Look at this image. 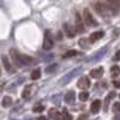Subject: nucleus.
<instances>
[{
  "label": "nucleus",
  "mask_w": 120,
  "mask_h": 120,
  "mask_svg": "<svg viewBox=\"0 0 120 120\" xmlns=\"http://www.w3.org/2000/svg\"><path fill=\"white\" fill-rule=\"evenodd\" d=\"M78 86L81 88V89H86L90 86V79L88 77H82V78H79V81H78Z\"/></svg>",
  "instance_id": "obj_7"
},
{
  "label": "nucleus",
  "mask_w": 120,
  "mask_h": 120,
  "mask_svg": "<svg viewBox=\"0 0 120 120\" xmlns=\"http://www.w3.org/2000/svg\"><path fill=\"white\" fill-rule=\"evenodd\" d=\"M82 71H83V68L82 67H77V68H75V70H72V71H70L68 73H66L61 79H60V82H59V84L61 85V86H64V85H66L70 81H72V79L76 77V76H78L79 73H82Z\"/></svg>",
  "instance_id": "obj_2"
},
{
  "label": "nucleus",
  "mask_w": 120,
  "mask_h": 120,
  "mask_svg": "<svg viewBox=\"0 0 120 120\" xmlns=\"http://www.w3.org/2000/svg\"><path fill=\"white\" fill-rule=\"evenodd\" d=\"M53 38H52V35L49 31H46L45 33V40H43V49L45 51H49V49L53 48Z\"/></svg>",
  "instance_id": "obj_4"
},
{
  "label": "nucleus",
  "mask_w": 120,
  "mask_h": 120,
  "mask_svg": "<svg viewBox=\"0 0 120 120\" xmlns=\"http://www.w3.org/2000/svg\"><path fill=\"white\" fill-rule=\"evenodd\" d=\"M77 54H78V52H77V51H68V52H66V53L64 54V59L72 58V56H75V55H77Z\"/></svg>",
  "instance_id": "obj_22"
},
{
  "label": "nucleus",
  "mask_w": 120,
  "mask_h": 120,
  "mask_svg": "<svg viewBox=\"0 0 120 120\" xmlns=\"http://www.w3.org/2000/svg\"><path fill=\"white\" fill-rule=\"evenodd\" d=\"M37 120H47V118H45V116H40Z\"/></svg>",
  "instance_id": "obj_32"
},
{
  "label": "nucleus",
  "mask_w": 120,
  "mask_h": 120,
  "mask_svg": "<svg viewBox=\"0 0 120 120\" xmlns=\"http://www.w3.org/2000/svg\"><path fill=\"white\" fill-rule=\"evenodd\" d=\"M48 115L51 116L53 120H60V119H61V114L59 113V111L56 108H51V109H49V111H48Z\"/></svg>",
  "instance_id": "obj_8"
},
{
  "label": "nucleus",
  "mask_w": 120,
  "mask_h": 120,
  "mask_svg": "<svg viewBox=\"0 0 120 120\" xmlns=\"http://www.w3.org/2000/svg\"><path fill=\"white\" fill-rule=\"evenodd\" d=\"M114 120H120V115H119V116H115V118H114Z\"/></svg>",
  "instance_id": "obj_34"
},
{
  "label": "nucleus",
  "mask_w": 120,
  "mask_h": 120,
  "mask_svg": "<svg viewBox=\"0 0 120 120\" xmlns=\"http://www.w3.org/2000/svg\"><path fill=\"white\" fill-rule=\"evenodd\" d=\"M31 79H34V81H36V79H38L40 77H41V71H40L38 68H36V70H34V71L31 72Z\"/></svg>",
  "instance_id": "obj_21"
},
{
  "label": "nucleus",
  "mask_w": 120,
  "mask_h": 120,
  "mask_svg": "<svg viewBox=\"0 0 120 120\" xmlns=\"http://www.w3.org/2000/svg\"><path fill=\"white\" fill-rule=\"evenodd\" d=\"M60 120H72V116L67 113L66 109H64V112L61 114V119H60Z\"/></svg>",
  "instance_id": "obj_23"
},
{
  "label": "nucleus",
  "mask_w": 120,
  "mask_h": 120,
  "mask_svg": "<svg viewBox=\"0 0 120 120\" xmlns=\"http://www.w3.org/2000/svg\"><path fill=\"white\" fill-rule=\"evenodd\" d=\"M107 53V47H103V48H101L98 52H96L95 54H93L91 56H90L86 61L88 63H95V61H97V60H100V59H102L103 58V55Z\"/></svg>",
  "instance_id": "obj_5"
},
{
  "label": "nucleus",
  "mask_w": 120,
  "mask_h": 120,
  "mask_svg": "<svg viewBox=\"0 0 120 120\" xmlns=\"http://www.w3.org/2000/svg\"><path fill=\"white\" fill-rule=\"evenodd\" d=\"M94 7L96 8V11L105 17H109L116 13V8L111 4V3H95Z\"/></svg>",
  "instance_id": "obj_1"
},
{
  "label": "nucleus",
  "mask_w": 120,
  "mask_h": 120,
  "mask_svg": "<svg viewBox=\"0 0 120 120\" xmlns=\"http://www.w3.org/2000/svg\"><path fill=\"white\" fill-rule=\"evenodd\" d=\"M64 29H65V33L67 34V36H75V31H73V30H72V28L71 26H70L67 23H65L64 24Z\"/></svg>",
  "instance_id": "obj_19"
},
{
  "label": "nucleus",
  "mask_w": 120,
  "mask_h": 120,
  "mask_svg": "<svg viewBox=\"0 0 120 120\" xmlns=\"http://www.w3.org/2000/svg\"><path fill=\"white\" fill-rule=\"evenodd\" d=\"M88 98H89V94L86 91H82L79 94V100H81V101H86Z\"/></svg>",
  "instance_id": "obj_24"
},
{
  "label": "nucleus",
  "mask_w": 120,
  "mask_h": 120,
  "mask_svg": "<svg viewBox=\"0 0 120 120\" xmlns=\"http://www.w3.org/2000/svg\"><path fill=\"white\" fill-rule=\"evenodd\" d=\"M58 40H61V33H58Z\"/></svg>",
  "instance_id": "obj_33"
},
{
  "label": "nucleus",
  "mask_w": 120,
  "mask_h": 120,
  "mask_svg": "<svg viewBox=\"0 0 120 120\" xmlns=\"http://www.w3.org/2000/svg\"><path fill=\"white\" fill-rule=\"evenodd\" d=\"M119 97H120V96H119Z\"/></svg>",
  "instance_id": "obj_35"
},
{
  "label": "nucleus",
  "mask_w": 120,
  "mask_h": 120,
  "mask_svg": "<svg viewBox=\"0 0 120 120\" xmlns=\"http://www.w3.org/2000/svg\"><path fill=\"white\" fill-rule=\"evenodd\" d=\"M76 31L79 33V34L84 33V26H83V23H82V19L78 17V15L76 17Z\"/></svg>",
  "instance_id": "obj_12"
},
{
  "label": "nucleus",
  "mask_w": 120,
  "mask_h": 120,
  "mask_svg": "<svg viewBox=\"0 0 120 120\" xmlns=\"http://www.w3.org/2000/svg\"><path fill=\"white\" fill-rule=\"evenodd\" d=\"M114 60H120V51L119 52H116V54L114 55V58H113Z\"/></svg>",
  "instance_id": "obj_29"
},
{
  "label": "nucleus",
  "mask_w": 120,
  "mask_h": 120,
  "mask_svg": "<svg viewBox=\"0 0 120 120\" xmlns=\"http://www.w3.org/2000/svg\"><path fill=\"white\" fill-rule=\"evenodd\" d=\"M52 100H53V102H54L55 105H58V106L60 105V95H54Z\"/></svg>",
  "instance_id": "obj_27"
},
{
  "label": "nucleus",
  "mask_w": 120,
  "mask_h": 120,
  "mask_svg": "<svg viewBox=\"0 0 120 120\" xmlns=\"http://www.w3.org/2000/svg\"><path fill=\"white\" fill-rule=\"evenodd\" d=\"M33 86H34V85H26V86L24 88L23 93H22V96H23V98L28 100V98L30 97V94H31V88H33Z\"/></svg>",
  "instance_id": "obj_15"
},
{
  "label": "nucleus",
  "mask_w": 120,
  "mask_h": 120,
  "mask_svg": "<svg viewBox=\"0 0 120 120\" xmlns=\"http://www.w3.org/2000/svg\"><path fill=\"white\" fill-rule=\"evenodd\" d=\"M33 111H34L35 113H41V112L45 111V106L41 105V103H36V105L34 106V108H33Z\"/></svg>",
  "instance_id": "obj_20"
},
{
  "label": "nucleus",
  "mask_w": 120,
  "mask_h": 120,
  "mask_svg": "<svg viewBox=\"0 0 120 120\" xmlns=\"http://www.w3.org/2000/svg\"><path fill=\"white\" fill-rule=\"evenodd\" d=\"M114 97H115V91H111V93H109V95L105 98V111H106V112L108 111V105H109V102H111Z\"/></svg>",
  "instance_id": "obj_14"
},
{
  "label": "nucleus",
  "mask_w": 120,
  "mask_h": 120,
  "mask_svg": "<svg viewBox=\"0 0 120 120\" xmlns=\"http://www.w3.org/2000/svg\"><path fill=\"white\" fill-rule=\"evenodd\" d=\"M111 75H112V77H113V78L118 77V76L120 75V67H119V66H116V65L112 66V67H111Z\"/></svg>",
  "instance_id": "obj_18"
},
{
  "label": "nucleus",
  "mask_w": 120,
  "mask_h": 120,
  "mask_svg": "<svg viewBox=\"0 0 120 120\" xmlns=\"http://www.w3.org/2000/svg\"><path fill=\"white\" fill-rule=\"evenodd\" d=\"M33 61V58L31 56H28V55H19V63L21 64H24V65H28Z\"/></svg>",
  "instance_id": "obj_16"
},
{
  "label": "nucleus",
  "mask_w": 120,
  "mask_h": 120,
  "mask_svg": "<svg viewBox=\"0 0 120 120\" xmlns=\"http://www.w3.org/2000/svg\"><path fill=\"white\" fill-rule=\"evenodd\" d=\"M113 112L114 113H118V112H120V103H114V106H113Z\"/></svg>",
  "instance_id": "obj_28"
},
{
  "label": "nucleus",
  "mask_w": 120,
  "mask_h": 120,
  "mask_svg": "<svg viewBox=\"0 0 120 120\" xmlns=\"http://www.w3.org/2000/svg\"><path fill=\"white\" fill-rule=\"evenodd\" d=\"M49 59H53V55H52V54H51V55H47L45 60H46V61H47V60H49Z\"/></svg>",
  "instance_id": "obj_31"
},
{
  "label": "nucleus",
  "mask_w": 120,
  "mask_h": 120,
  "mask_svg": "<svg viewBox=\"0 0 120 120\" xmlns=\"http://www.w3.org/2000/svg\"><path fill=\"white\" fill-rule=\"evenodd\" d=\"M102 75H103V67H101V66L90 71V76H91L93 78H101Z\"/></svg>",
  "instance_id": "obj_9"
},
{
  "label": "nucleus",
  "mask_w": 120,
  "mask_h": 120,
  "mask_svg": "<svg viewBox=\"0 0 120 120\" xmlns=\"http://www.w3.org/2000/svg\"><path fill=\"white\" fill-rule=\"evenodd\" d=\"M1 60H3V64H4V66H5V68H6L7 72H13V71H15V70L12 68V65L10 64V61H8V58H7L6 55H3V56H1Z\"/></svg>",
  "instance_id": "obj_11"
},
{
  "label": "nucleus",
  "mask_w": 120,
  "mask_h": 120,
  "mask_svg": "<svg viewBox=\"0 0 120 120\" xmlns=\"http://www.w3.org/2000/svg\"><path fill=\"white\" fill-rule=\"evenodd\" d=\"M56 67H58V66H56L55 64H54V65H51V66H48V67L46 68V72H47V73H51V72H54Z\"/></svg>",
  "instance_id": "obj_25"
},
{
  "label": "nucleus",
  "mask_w": 120,
  "mask_h": 120,
  "mask_svg": "<svg viewBox=\"0 0 120 120\" xmlns=\"http://www.w3.org/2000/svg\"><path fill=\"white\" fill-rule=\"evenodd\" d=\"M1 105H3V107H5V108L12 106V97H11V96H5V97L3 98Z\"/></svg>",
  "instance_id": "obj_17"
},
{
  "label": "nucleus",
  "mask_w": 120,
  "mask_h": 120,
  "mask_svg": "<svg viewBox=\"0 0 120 120\" xmlns=\"http://www.w3.org/2000/svg\"><path fill=\"white\" fill-rule=\"evenodd\" d=\"M79 45H81L83 48H88V40H86V38L79 40Z\"/></svg>",
  "instance_id": "obj_26"
},
{
  "label": "nucleus",
  "mask_w": 120,
  "mask_h": 120,
  "mask_svg": "<svg viewBox=\"0 0 120 120\" xmlns=\"http://www.w3.org/2000/svg\"><path fill=\"white\" fill-rule=\"evenodd\" d=\"M83 17H84V22L86 25H89V26H96L97 25V22L95 21V18L93 17V15L90 13V11L88 8H85L83 11Z\"/></svg>",
  "instance_id": "obj_3"
},
{
  "label": "nucleus",
  "mask_w": 120,
  "mask_h": 120,
  "mask_svg": "<svg viewBox=\"0 0 120 120\" xmlns=\"http://www.w3.org/2000/svg\"><path fill=\"white\" fill-rule=\"evenodd\" d=\"M75 98H76V93L73 91V90H70V91H67L66 95H65V97H64L65 102H66L67 105H72V103L75 102Z\"/></svg>",
  "instance_id": "obj_6"
},
{
  "label": "nucleus",
  "mask_w": 120,
  "mask_h": 120,
  "mask_svg": "<svg viewBox=\"0 0 120 120\" xmlns=\"http://www.w3.org/2000/svg\"><path fill=\"white\" fill-rule=\"evenodd\" d=\"M77 120H86V115H85V114H83V115H81V116H79Z\"/></svg>",
  "instance_id": "obj_30"
},
{
  "label": "nucleus",
  "mask_w": 120,
  "mask_h": 120,
  "mask_svg": "<svg viewBox=\"0 0 120 120\" xmlns=\"http://www.w3.org/2000/svg\"><path fill=\"white\" fill-rule=\"evenodd\" d=\"M103 35H105L103 31H95V33H93L91 35H90V42H95V41H97V40L102 38Z\"/></svg>",
  "instance_id": "obj_13"
},
{
  "label": "nucleus",
  "mask_w": 120,
  "mask_h": 120,
  "mask_svg": "<svg viewBox=\"0 0 120 120\" xmlns=\"http://www.w3.org/2000/svg\"><path fill=\"white\" fill-rule=\"evenodd\" d=\"M100 109H101V101L100 100H95L91 103V106H90V111H91V113H98Z\"/></svg>",
  "instance_id": "obj_10"
}]
</instances>
